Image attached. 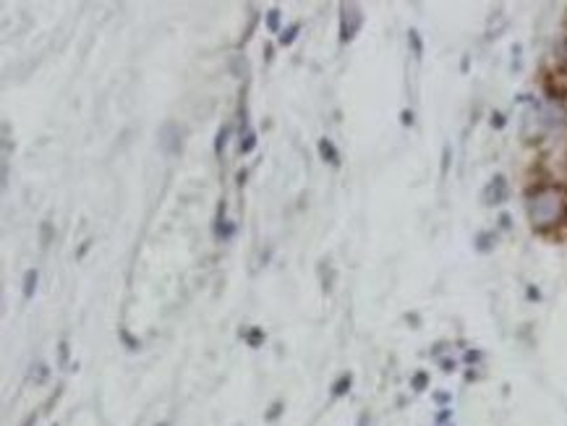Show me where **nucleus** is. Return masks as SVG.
Here are the masks:
<instances>
[{"instance_id":"1","label":"nucleus","mask_w":567,"mask_h":426,"mask_svg":"<svg viewBox=\"0 0 567 426\" xmlns=\"http://www.w3.org/2000/svg\"><path fill=\"white\" fill-rule=\"evenodd\" d=\"M526 209L534 228H551L567 212V191L562 186H541L528 197Z\"/></svg>"},{"instance_id":"2","label":"nucleus","mask_w":567,"mask_h":426,"mask_svg":"<svg viewBox=\"0 0 567 426\" xmlns=\"http://www.w3.org/2000/svg\"><path fill=\"white\" fill-rule=\"evenodd\" d=\"M363 14L353 3H343L340 6V42H350L355 34L361 32Z\"/></svg>"},{"instance_id":"3","label":"nucleus","mask_w":567,"mask_h":426,"mask_svg":"<svg viewBox=\"0 0 567 426\" xmlns=\"http://www.w3.org/2000/svg\"><path fill=\"white\" fill-rule=\"evenodd\" d=\"M507 197H510V186L504 181V175H494V178L487 183V189L481 191V199H484V204L487 207L504 204Z\"/></svg>"},{"instance_id":"4","label":"nucleus","mask_w":567,"mask_h":426,"mask_svg":"<svg viewBox=\"0 0 567 426\" xmlns=\"http://www.w3.org/2000/svg\"><path fill=\"white\" fill-rule=\"evenodd\" d=\"M160 150L165 152V155H178L183 150V142H181V128L175 126L173 120H167L160 126Z\"/></svg>"},{"instance_id":"5","label":"nucleus","mask_w":567,"mask_h":426,"mask_svg":"<svg viewBox=\"0 0 567 426\" xmlns=\"http://www.w3.org/2000/svg\"><path fill=\"white\" fill-rule=\"evenodd\" d=\"M319 157H322L324 162H330L332 167L340 165V152L335 150V144H332L330 139H319Z\"/></svg>"},{"instance_id":"6","label":"nucleus","mask_w":567,"mask_h":426,"mask_svg":"<svg viewBox=\"0 0 567 426\" xmlns=\"http://www.w3.org/2000/svg\"><path fill=\"white\" fill-rule=\"evenodd\" d=\"M214 233H217V238H222V241H228V238H233V233H236V228H233V225H228V220H225V204L220 207V217H217V225H214Z\"/></svg>"},{"instance_id":"7","label":"nucleus","mask_w":567,"mask_h":426,"mask_svg":"<svg viewBox=\"0 0 567 426\" xmlns=\"http://www.w3.org/2000/svg\"><path fill=\"white\" fill-rule=\"evenodd\" d=\"M37 280H40V272L37 269H26L24 272V298L29 301L37 291Z\"/></svg>"},{"instance_id":"8","label":"nucleus","mask_w":567,"mask_h":426,"mask_svg":"<svg viewBox=\"0 0 567 426\" xmlns=\"http://www.w3.org/2000/svg\"><path fill=\"white\" fill-rule=\"evenodd\" d=\"M494 246H496L494 233H479V236H476V249H479L481 254H489Z\"/></svg>"},{"instance_id":"9","label":"nucleus","mask_w":567,"mask_h":426,"mask_svg":"<svg viewBox=\"0 0 567 426\" xmlns=\"http://www.w3.org/2000/svg\"><path fill=\"white\" fill-rule=\"evenodd\" d=\"M350 382H353V377H350V374H343V377H340L338 382L332 385V395H335V398H340V395H345L348 390H350Z\"/></svg>"},{"instance_id":"10","label":"nucleus","mask_w":567,"mask_h":426,"mask_svg":"<svg viewBox=\"0 0 567 426\" xmlns=\"http://www.w3.org/2000/svg\"><path fill=\"white\" fill-rule=\"evenodd\" d=\"M254 147H256V134H254V131H249L246 136H241V144H238V152H241V155L254 152Z\"/></svg>"},{"instance_id":"11","label":"nucleus","mask_w":567,"mask_h":426,"mask_svg":"<svg viewBox=\"0 0 567 426\" xmlns=\"http://www.w3.org/2000/svg\"><path fill=\"white\" fill-rule=\"evenodd\" d=\"M298 29H301V24H293V26H288L283 34H280V45L283 48H288V45H293L296 42V34H298Z\"/></svg>"},{"instance_id":"12","label":"nucleus","mask_w":567,"mask_h":426,"mask_svg":"<svg viewBox=\"0 0 567 426\" xmlns=\"http://www.w3.org/2000/svg\"><path fill=\"white\" fill-rule=\"evenodd\" d=\"M228 136H230V126H222L220 131H217V139H214V152H217V155H222L225 144H228Z\"/></svg>"},{"instance_id":"13","label":"nucleus","mask_w":567,"mask_h":426,"mask_svg":"<svg viewBox=\"0 0 567 426\" xmlns=\"http://www.w3.org/2000/svg\"><path fill=\"white\" fill-rule=\"evenodd\" d=\"M267 29H269V32H272V34L280 32V11H277V9L267 11Z\"/></svg>"},{"instance_id":"14","label":"nucleus","mask_w":567,"mask_h":426,"mask_svg":"<svg viewBox=\"0 0 567 426\" xmlns=\"http://www.w3.org/2000/svg\"><path fill=\"white\" fill-rule=\"evenodd\" d=\"M246 340H249V346L251 348H259L261 340H264V332H261L259 327H254L251 332H246Z\"/></svg>"},{"instance_id":"15","label":"nucleus","mask_w":567,"mask_h":426,"mask_svg":"<svg viewBox=\"0 0 567 426\" xmlns=\"http://www.w3.org/2000/svg\"><path fill=\"white\" fill-rule=\"evenodd\" d=\"M118 335L123 338V343L128 346V350H139V340L131 338V335H128V330H118Z\"/></svg>"},{"instance_id":"16","label":"nucleus","mask_w":567,"mask_h":426,"mask_svg":"<svg viewBox=\"0 0 567 426\" xmlns=\"http://www.w3.org/2000/svg\"><path fill=\"white\" fill-rule=\"evenodd\" d=\"M32 379H37V382H45V379H48V366H45V363H37V366H34V371H32Z\"/></svg>"},{"instance_id":"17","label":"nucleus","mask_w":567,"mask_h":426,"mask_svg":"<svg viewBox=\"0 0 567 426\" xmlns=\"http://www.w3.org/2000/svg\"><path fill=\"white\" fill-rule=\"evenodd\" d=\"M410 45H413V50H416V58H421V53H424V48H421V37H418V32H410L408 34Z\"/></svg>"},{"instance_id":"18","label":"nucleus","mask_w":567,"mask_h":426,"mask_svg":"<svg viewBox=\"0 0 567 426\" xmlns=\"http://www.w3.org/2000/svg\"><path fill=\"white\" fill-rule=\"evenodd\" d=\"M280 413H283V402H275V405L269 408V413L264 418H267V421H275V418L280 416Z\"/></svg>"},{"instance_id":"19","label":"nucleus","mask_w":567,"mask_h":426,"mask_svg":"<svg viewBox=\"0 0 567 426\" xmlns=\"http://www.w3.org/2000/svg\"><path fill=\"white\" fill-rule=\"evenodd\" d=\"M50 238H53V228H50V222H45L42 225V246H48Z\"/></svg>"},{"instance_id":"20","label":"nucleus","mask_w":567,"mask_h":426,"mask_svg":"<svg viewBox=\"0 0 567 426\" xmlns=\"http://www.w3.org/2000/svg\"><path fill=\"white\" fill-rule=\"evenodd\" d=\"M58 350H61V366H66V363H68V343H61V346H58Z\"/></svg>"},{"instance_id":"21","label":"nucleus","mask_w":567,"mask_h":426,"mask_svg":"<svg viewBox=\"0 0 567 426\" xmlns=\"http://www.w3.org/2000/svg\"><path fill=\"white\" fill-rule=\"evenodd\" d=\"M424 385H426V374H416V379H413V387H416V390H424Z\"/></svg>"},{"instance_id":"22","label":"nucleus","mask_w":567,"mask_h":426,"mask_svg":"<svg viewBox=\"0 0 567 426\" xmlns=\"http://www.w3.org/2000/svg\"><path fill=\"white\" fill-rule=\"evenodd\" d=\"M491 126L502 128V126H504V118H502V115H494V120H491Z\"/></svg>"},{"instance_id":"23","label":"nucleus","mask_w":567,"mask_h":426,"mask_svg":"<svg viewBox=\"0 0 567 426\" xmlns=\"http://www.w3.org/2000/svg\"><path fill=\"white\" fill-rule=\"evenodd\" d=\"M402 123H405V126H408V123H413V115H410L408 110L402 113Z\"/></svg>"},{"instance_id":"24","label":"nucleus","mask_w":567,"mask_h":426,"mask_svg":"<svg viewBox=\"0 0 567 426\" xmlns=\"http://www.w3.org/2000/svg\"><path fill=\"white\" fill-rule=\"evenodd\" d=\"M366 421H369V416H361V421H358V426H366Z\"/></svg>"},{"instance_id":"25","label":"nucleus","mask_w":567,"mask_h":426,"mask_svg":"<svg viewBox=\"0 0 567 426\" xmlns=\"http://www.w3.org/2000/svg\"><path fill=\"white\" fill-rule=\"evenodd\" d=\"M157 426H165V424H157Z\"/></svg>"}]
</instances>
